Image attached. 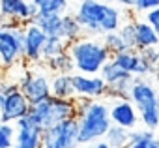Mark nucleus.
Masks as SVG:
<instances>
[{
    "label": "nucleus",
    "mask_w": 159,
    "mask_h": 148,
    "mask_svg": "<svg viewBox=\"0 0 159 148\" xmlns=\"http://www.w3.org/2000/svg\"><path fill=\"white\" fill-rule=\"evenodd\" d=\"M67 53L73 60L75 73H81V75H99L103 66L111 62V53L105 49L99 38L83 36L81 39L69 43Z\"/></svg>",
    "instance_id": "1"
},
{
    "label": "nucleus",
    "mask_w": 159,
    "mask_h": 148,
    "mask_svg": "<svg viewBox=\"0 0 159 148\" xmlns=\"http://www.w3.org/2000/svg\"><path fill=\"white\" fill-rule=\"evenodd\" d=\"M77 122H79V144L81 146L103 141L112 126L109 103L101 99H92L88 107L77 113Z\"/></svg>",
    "instance_id": "2"
},
{
    "label": "nucleus",
    "mask_w": 159,
    "mask_h": 148,
    "mask_svg": "<svg viewBox=\"0 0 159 148\" xmlns=\"http://www.w3.org/2000/svg\"><path fill=\"white\" fill-rule=\"evenodd\" d=\"M129 101L135 105L139 118L146 129L153 131L159 127V92L150 81L135 77L129 90Z\"/></svg>",
    "instance_id": "3"
},
{
    "label": "nucleus",
    "mask_w": 159,
    "mask_h": 148,
    "mask_svg": "<svg viewBox=\"0 0 159 148\" xmlns=\"http://www.w3.org/2000/svg\"><path fill=\"white\" fill-rule=\"evenodd\" d=\"M25 62V26L8 21L0 28V71H8Z\"/></svg>",
    "instance_id": "4"
},
{
    "label": "nucleus",
    "mask_w": 159,
    "mask_h": 148,
    "mask_svg": "<svg viewBox=\"0 0 159 148\" xmlns=\"http://www.w3.org/2000/svg\"><path fill=\"white\" fill-rule=\"evenodd\" d=\"M28 116L45 131L64 120L77 118V105L75 99H56L51 96L41 103L30 105Z\"/></svg>",
    "instance_id": "5"
},
{
    "label": "nucleus",
    "mask_w": 159,
    "mask_h": 148,
    "mask_svg": "<svg viewBox=\"0 0 159 148\" xmlns=\"http://www.w3.org/2000/svg\"><path fill=\"white\" fill-rule=\"evenodd\" d=\"M109 4L105 2H96V0H84V2L77 4V10L71 12L77 23L83 28V36L86 38H99L101 36V23L105 19Z\"/></svg>",
    "instance_id": "6"
},
{
    "label": "nucleus",
    "mask_w": 159,
    "mask_h": 148,
    "mask_svg": "<svg viewBox=\"0 0 159 148\" xmlns=\"http://www.w3.org/2000/svg\"><path fill=\"white\" fill-rule=\"evenodd\" d=\"M79 122L77 118L64 120L43 131V148H79Z\"/></svg>",
    "instance_id": "7"
},
{
    "label": "nucleus",
    "mask_w": 159,
    "mask_h": 148,
    "mask_svg": "<svg viewBox=\"0 0 159 148\" xmlns=\"http://www.w3.org/2000/svg\"><path fill=\"white\" fill-rule=\"evenodd\" d=\"M19 90L28 99L30 105L41 103L47 98H51V77L47 75V71L30 69V71H26V75L21 79Z\"/></svg>",
    "instance_id": "8"
},
{
    "label": "nucleus",
    "mask_w": 159,
    "mask_h": 148,
    "mask_svg": "<svg viewBox=\"0 0 159 148\" xmlns=\"http://www.w3.org/2000/svg\"><path fill=\"white\" fill-rule=\"evenodd\" d=\"M99 77L107 85V98L112 99H129V90L133 85V75L118 69L112 62H107L99 73Z\"/></svg>",
    "instance_id": "9"
},
{
    "label": "nucleus",
    "mask_w": 159,
    "mask_h": 148,
    "mask_svg": "<svg viewBox=\"0 0 159 148\" xmlns=\"http://www.w3.org/2000/svg\"><path fill=\"white\" fill-rule=\"evenodd\" d=\"M0 13L8 21H17L23 26L30 25L38 15L36 0H0Z\"/></svg>",
    "instance_id": "10"
},
{
    "label": "nucleus",
    "mask_w": 159,
    "mask_h": 148,
    "mask_svg": "<svg viewBox=\"0 0 159 148\" xmlns=\"http://www.w3.org/2000/svg\"><path fill=\"white\" fill-rule=\"evenodd\" d=\"M13 148H43V129L30 116H25L15 124Z\"/></svg>",
    "instance_id": "11"
},
{
    "label": "nucleus",
    "mask_w": 159,
    "mask_h": 148,
    "mask_svg": "<svg viewBox=\"0 0 159 148\" xmlns=\"http://www.w3.org/2000/svg\"><path fill=\"white\" fill-rule=\"evenodd\" d=\"M30 113V103L28 99L21 94V90L2 96V105H0V122L4 124H17L21 118L28 116Z\"/></svg>",
    "instance_id": "12"
},
{
    "label": "nucleus",
    "mask_w": 159,
    "mask_h": 148,
    "mask_svg": "<svg viewBox=\"0 0 159 148\" xmlns=\"http://www.w3.org/2000/svg\"><path fill=\"white\" fill-rule=\"evenodd\" d=\"M73 90L75 98H86V99H101L107 98V85L99 75H81V73H73Z\"/></svg>",
    "instance_id": "13"
},
{
    "label": "nucleus",
    "mask_w": 159,
    "mask_h": 148,
    "mask_svg": "<svg viewBox=\"0 0 159 148\" xmlns=\"http://www.w3.org/2000/svg\"><path fill=\"white\" fill-rule=\"evenodd\" d=\"M111 62L118 69L129 73V75H133V77H144V75H148V73L153 71L148 64L142 62L139 51H122L118 54H112L111 56Z\"/></svg>",
    "instance_id": "14"
},
{
    "label": "nucleus",
    "mask_w": 159,
    "mask_h": 148,
    "mask_svg": "<svg viewBox=\"0 0 159 148\" xmlns=\"http://www.w3.org/2000/svg\"><path fill=\"white\" fill-rule=\"evenodd\" d=\"M47 36L36 26V25H26L25 26V62L26 64H38L43 62V47L47 43Z\"/></svg>",
    "instance_id": "15"
},
{
    "label": "nucleus",
    "mask_w": 159,
    "mask_h": 148,
    "mask_svg": "<svg viewBox=\"0 0 159 148\" xmlns=\"http://www.w3.org/2000/svg\"><path fill=\"white\" fill-rule=\"evenodd\" d=\"M109 109H111V122H112V126L124 127L127 131L137 127L140 118H139V113H137L135 105L129 99H114Z\"/></svg>",
    "instance_id": "16"
},
{
    "label": "nucleus",
    "mask_w": 159,
    "mask_h": 148,
    "mask_svg": "<svg viewBox=\"0 0 159 148\" xmlns=\"http://www.w3.org/2000/svg\"><path fill=\"white\" fill-rule=\"evenodd\" d=\"M135 36H137V51L153 49L159 45L157 32L146 21H135Z\"/></svg>",
    "instance_id": "17"
},
{
    "label": "nucleus",
    "mask_w": 159,
    "mask_h": 148,
    "mask_svg": "<svg viewBox=\"0 0 159 148\" xmlns=\"http://www.w3.org/2000/svg\"><path fill=\"white\" fill-rule=\"evenodd\" d=\"M47 38H62V17L60 15H41L38 13L32 21Z\"/></svg>",
    "instance_id": "18"
},
{
    "label": "nucleus",
    "mask_w": 159,
    "mask_h": 148,
    "mask_svg": "<svg viewBox=\"0 0 159 148\" xmlns=\"http://www.w3.org/2000/svg\"><path fill=\"white\" fill-rule=\"evenodd\" d=\"M51 96L56 99H75L71 75H52L51 77Z\"/></svg>",
    "instance_id": "19"
},
{
    "label": "nucleus",
    "mask_w": 159,
    "mask_h": 148,
    "mask_svg": "<svg viewBox=\"0 0 159 148\" xmlns=\"http://www.w3.org/2000/svg\"><path fill=\"white\" fill-rule=\"evenodd\" d=\"M45 66L49 67V71H52L54 75H73L75 73V66H73V60L69 56V53H62L51 60L45 62Z\"/></svg>",
    "instance_id": "20"
},
{
    "label": "nucleus",
    "mask_w": 159,
    "mask_h": 148,
    "mask_svg": "<svg viewBox=\"0 0 159 148\" xmlns=\"http://www.w3.org/2000/svg\"><path fill=\"white\" fill-rule=\"evenodd\" d=\"M81 38H83V28L73 17V13L69 12V13L62 15V39L67 43H73Z\"/></svg>",
    "instance_id": "21"
},
{
    "label": "nucleus",
    "mask_w": 159,
    "mask_h": 148,
    "mask_svg": "<svg viewBox=\"0 0 159 148\" xmlns=\"http://www.w3.org/2000/svg\"><path fill=\"white\" fill-rule=\"evenodd\" d=\"M38 13L41 15H66L69 13V2L66 0H36Z\"/></svg>",
    "instance_id": "22"
},
{
    "label": "nucleus",
    "mask_w": 159,
    "mask_h": 148,
    "mask_svg": "<svg viewBox=\"0 0 159 148\" xmlns=\"http://www.w3.org/2000/svg\"><path fill=\"white\" fill-rule=\"evenodd\" d=\"M111 148H125L129 144V131L118 126H111V129L107 131L105 139H103Z\"/></svg>",
    "instance_id": "23"
},
{
    "label": "nucleus",
    "mask_w": 159,
    "mask_h": 148,
    "mask_svg": "<svg viewBox=\"0 0 159 148\" xmlns=\"http://www.w3.org/2000/svg\"><path fill=\"white\" fill-rule=\"evenodd\" d=\"M67 47H69V43H67V41H64L62 38H49V39H47V43H45V47H43L41 60H43V62H47V60H51V58H54V56H58V54L66 53V51H67Z\"/></svg>",
    "instance_id": "24"
},
{
    "label": "nucleus",
    "mask_w": 159,
    "mask_h": 148,
    "mask_svg": "<svg viewBox=\"0 0 159 148\" xmlns=\"http://www.w3.org/2000/svg\"><path fill=\"white\" fill-rule=\"evenodd\" d=\"M120 38L125 43L127 51H137V36H135V21H125L122 25V28L118 30Z\"/></svg>",
    "instance_id": "25"
},
{
    "label": "nucleus",
    "mask_w": 159,
    "mask_h": 148,
    "mask_svg": "<svg viewBox=\"0 0 159 148\" xmlns=\"http://www.w3.org/2000/svg\"><path fill=\"white\" fill-rule=\"evenodd\" d=\"M101 43H103L105 49L111 53V56H112V54H118V53H122V51H127V49H125V43H124V39L120 38L118 32L101 36Z\"/></svg>",
    "instance_id": "26"
},
{
    "label": "nucleus",
    "mask_w": 159,
    "mask_h": 148,
    "mask_svg": "<svg viewBox=\"0 0 159 148\" xmlns=\"http://www.w3.org/2000/svg\"><path fill=\"white\" fill-rule=\"evenodd\" d=\"M15 141V126L0 122V148H13Z\"/></svg>",
    "instance_id": "27"
},
{
    "label": "nucleus",
    "mask_w": 159,
    "mask_h": 148,
    "mask_svg": "<svg viewBox=\"0 0 159 148\" xmlns=\"http://www.w3.org/2000/svg\"><path fill=\"white\" fill-rule=\"evenodd\" d=\"M150 139H155V133L150 131V129H131L129 131V144H137V142H144V141H150Z\"/></svg>",
    "instance_id": "28"
},
{
    "label": "nucleus",
    "mask_w": 159,
    "mask_h": 148,
    "mask_svg": "<svg viewBox=\"0 0 159 148\" xmlns=\"http://www.w3.org/2000/svg\"><path fill=\"white\" fill-rule=\"evenodd\" d=\"M140 53V58L144 64H148L152 69H155L159 66V49L153 47V49H144V51H139Z\"/></svg>",
    "instance_id": "29"
},
{
    "label": "nucleus",
    "mask_w": 159,
    "mask_h": 148,
    "mask_svg": "<svg viewBox=\"0 0 159 148\" xmlns=\"http://www.w3.org/2000/svg\"><path fill=\"white\" fill-rule=\"evenodd\" d=\"M159 8V0H133V10L137 13H148L152 10Z\"/></svg>",
    "instance_id": "30"
},
{
    "label": "nucleus",
    "mask_w": 159,
    "mask_h": 148,
    "mask_svg": "<svg viewBox=\"0 0 159 148\" xmlns=\"http://www.w3.org/2000/svg\"><path fill=\"white\" fill-rule=\"evenodd\" d=\"M144 21L157 32V36H159V8H155V10H152V12H148L146 15H144Z\"/></svg>",
    "instance_id": "31"
},
{
    "label": "nucleus",
    "mask_w": 159,
    "mask_h": 148,
    "mask_svg": "<svg viewBox=\"0 0 159 148\" xmlns=\"http://www.w3.org/2000/svg\"><path fill=\"white\" fill-rule=\"evenodd\" d=\"M19 90V85L15 81H0V96H10Z\"/></svg>",
    "instance_id": "32"
},
{
    "label": "nucleus",
    "mask_w": 159,
    "mask_h": 148,
    "mask_svg": "<svg viewBox=\"0 0 159 148\" xmlns=\"http://www.w3.org/2000/svg\"><path fill=\"white\" fill-rule=\"evenodd\" d=\"M125 148H159V137L144 141V142H137V144H127Z\"/></svg>",
    "instance_id": "33"
},
{
    "label": "nucleus",
    "mask_w": 159,
    "mask_h": 148,
    "mask_svg": "<svg viewBox=\"0 0 159 148\" xmlns=\"http://www.w3.org/2000/svg\"><path fill=\"white\" fill-rule=\"evenodd\" d=\"M79 148H111L105 141H99V142H94V144H84V146H79Z\"/></svg>",
    "instance_id": "34"
},
{
    "label": "nucleus",
    "mask_w": 159,
    "mask_h": 148,
    "mask_svg": "<svg viewBox=\"0 0 159 148\" xmlns=\"http://www.w3.org/2000/svg\"><path fill=\"white\" fill-rule=\"evenodd\" d=\"M0 105H2V96H0Z\"/></svg>",
    "instance_id": "35"
},
{
    "label": "nucleus",
    "mask_w": 159,
    "mask_h": 148,
    "mask_svg": "<svg viewBox=\"0 0 159 148\" xmlns=\"http://www.w3.org/2000/svg\"><path fill=\"white\" fill-rule=\"evenodd\" d=\"M157 49H159V45H157Z\"/></svg>",
    "instance_id": "36"
}]
</instances>
